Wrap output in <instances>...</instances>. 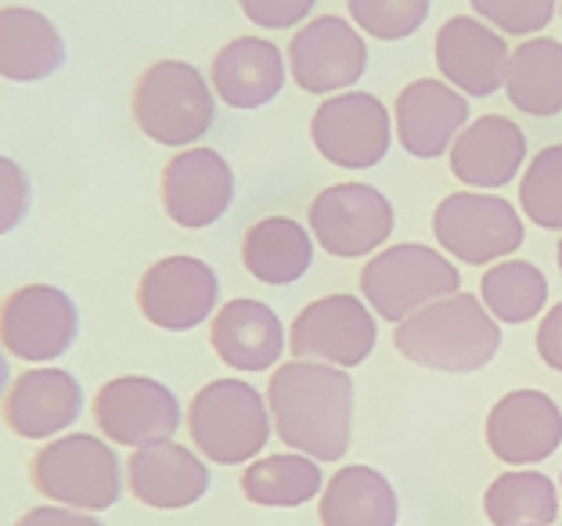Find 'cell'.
Masks as SVG:
<instances>
[{"label": "cell", "instance_id": "e0dca14e", "mask_svg": "<svg viewBox=\"0 0 562 526\" xmlns=\"http://www.w3.org/2000/svg\"><path fill=\"white\" fill-rule=\"evenodd\" d=\"M562 444V412L541 390H513L491 407L487 447L505 466H538Z\"/></svg>", "mask_w": 562, "mask_h": 526}, {"label": "cell", "instance_id": "e575fe53", "mask_svg": "<svg viewBox=\"0 0 562 526\" xmlns=\"http://www.w3.org/2000/svg\"><path fill=\"white\" fill-rule=\"evenodd\" d=\"M241 15L260 30H289L314 11L317 0H238Z\"/></svg>", "mask_w": 562, "mask_h": 526}, {"label": "cell", "instance_id": "603a6c76", "mask_svg": "<svg viewBox=\"0 0 562 526\" xmlns=\"http://www.w3.org/2000/svg\"><path fill=\"white\" fill-rule=\"evenodd\" d=\"M213 94L232 109H263L285 87V58L271 41L238 36L216 51L210 66Z\"/></svg>", "mask_w": 562, "mask_h": 526}, {"label": "cell", "instance_id": "9a60e30c", "mask_svg": "<svg viewBox=\"0 0 562 526\" xmlns=\"http://www.w3.org/2000/svg\"><path fill=\"white\" fill-rule=\"evenodd\" d=\"M235 202V170L213 148H184L162 166V210L177 227L202 231Z\"/></svg>", "mask_w": 562, "mask_h": 526}, {"label": "cell", "instance_id": "44dd1931", "mask_svg": "<svg viewBox=\"0 0 562 526\" xmlns=\"http://www.w3.org/2000/svg\"><path fill=\"white\" fill-rule=\"evenodd\" d=\"M522 159H527V134L508 115H480L451 145V174L480 191L513 184Z\"/></svg>", "mask_w": 562, "mask_h": 526}, {"label": "cell", "instance_id": "8fae6325", "mask_svg": "<svg viewBox=\"0 0 562 526\" xmlns=\"http://www.w3.org/2000/svg\"><path fill=\"white\" fill-rule=\"evenodd\" d=\"M221 303V278L199 256H162L137 281V311L162 332H191Z\"/></svg>", "mask_w": 562, "mask_h": 526}, {"label": "cell", "instance_id": "d6986e66", "mask_svg": "<svg viewBox=\"0 0 562 526\" xmlns=\"http://www.w3.org/2000/svg\"><path fill=\"white\" fill-rule=\"evenodd\" d=\"M126 486L148 508H191L210 491V466L184 444H148L126 458Z\"/></svg>", "mask_w": 562, "mask_h": 526}, {"label": "cell", "instance_id": "7402d4cb", "mask_svg": "<svg viewBox=\"0 0 562 526\" xmlns=\"http://www.w3.org/2000/svg\"><path fill=\"white\" fill-rule=\"evenodd\" d=\"M210 346L227 368L235 371H267L278 365L285 350L281 317L260 300H227L210 321Z\"/></svg>", "mask_w": 562, "mask_h": 526}, {"label": "cell", "instance_id": "5bb4252c", "mask_svg": "<svg viewBox=\"0 0 562 526\" xmlns=\"http://www.w3.org/2000/svg\"><path fill=\"white\" fill-rule=\"evenodd\" d=\"M368 69V44L347 19L306 22L289 44V72L306 94H342Z\"/></svg>", "mask_w": 562, "mask_h": 526}, {"label": "cell", "instance_id": "4dcf8cb0", "mask_svg": "<svg viewBox=\"0 0 562 526\" xmlns=\"http://www.w3.org/2000/svg\"><path fill=\"white\" fill-rule=\"evenodd\" d=\"M519 210L544 231H562V145L533 156L519 181Z\"/></svg>", "mask_w": 562, "mask_h": 526}, {"label": "cell", "instance_id": "7c38bea8", "mask_svg": "<svg viewBox=\"0 0 562 526\" xmlns=\"http://www.w3.org/2000/svg\"><path fill=\"white\" fill-rule=\"evenodd\" d=\"M314 148L331 166L342 170H368L386 159L393 123L386 105L375 94L364 91H342L339 98H325L311 120Z\"/></svg>", "mask_w": 562, "mask_h": 526}, {"label": "cell", "instance_id": "277c9868", "mask_svg": "<svg viewBox=\"0 0 562 526\" xmlns=\"http://www.w3.org/2000/svg\"><path fill=\"white\" fill-rule=\"evenodd\" d=\"M188 436L213 466H246L271 440L267 396L246 379H213L188 404Z\"/></svg>", "mask_w": 562, "mask_h": 526}, {"label": "cell", "instance_id": "d4e9b609", "mask_svg": "<svg viewBox=\"0 0 562 526\" xmlns=\"http://www.w3.org/2000/svg\"><path fill=\"white\" fill-rule=\"evenodd\" d=\"M322 526H397L401 502L393 483L372 466H342L317 502Z\"/></svg>", "mask_w": 562, "mask_h": 526}, {"label": "cell", "instance_id": "f546056e", "mask_svg": "<svg viewBox=\"0 0 562 526\" xmlns=\"http://www.w3.org/2000/svg\"><path fill=\"white\" fill-rule=\"evenodd\" d=\"M480 300L494 321L527 325L548 303V278L530 260H505L491 267L480 281Z\"/></svg>", "mask_w": 562, "mask_h": 526}, {"label": "cell", "instance_id": "4316f807", "mask_svg": "<svg viewBox=\"0 0 562 526\" xmlns=\"http://www.w3.org/2000/svg\"><path fill=\"white\" fill-rule=\"evenodd\" d=\"M505 94L527 115L562 112V44L548 36L522 41L508 58Z\"/></svg>", "mask_w": 562, "mask_h": 526}, {"label": "cell", "instance_id": "3957f363", "mask_svg": "<svg viewBox=\"0 0 562 526\" xmlns=\"http://www.w3.org/2000/svg\"><path fill=\"white\" fill-rule=\"evenodd\" d=\"M126 466L116 447L94 433H66L30 458L33 491L50 505L105 512L120 502Z\"/></svg>", "mask_w": 562, "mask_h": 526}, {"label": "cell", "instance_id": "7a4b0ae2", "mask_svg": "<svg viewBox=\"0 0 562 526\" xmlns=\"http://www.w3.org/2000/svg\"><path fill=\"white\" fill-rule=\"evenodd\" d=\"M393 346L418 368L447 371V376H469L487 368L502 350V328L469 292L437 300L404 317L393 328Z\"/></svg>", "mask_w": 562, "mask_h": 526}, {"label": "cell", "instance_id": "836d02e7", "mask_svg": "<svg viewBox=\"0 0 562 526\" xmlns=\"http://www.w3.org/2000/svg\"><path fill=\"white\" fill-rule=\"evenodd\" d=\"M33 210V181L15 159L0 156V235H11Z\"/></svg>", "mask_w": 562, "mask_h": 526}, {"label": "cell", "instance_id": "ac0fdd59", "mask_svg": "<svg viewBox=\"0 0 562 526\" xmlns=\"http://www.w3.org/2000/svg\"><path fill=\"white\" fill-rule=\"evenodd\" d=\"M508 58L513 51L502 33L483 19H447L437 33V69L454 91L469 98H491L497 87H505Z\"/></svg>", "mask_w": 562, "mask_h": 526}, {"label": "cell", "instance_id": "8d00e7d4", "mask_svg": "<svg viewBox=\"0 0 562 526\" xmlns=\"http://www.w3.org/2000/svg\"><path fill=\"white\" fill-rule=\"evenodd\" d=\"M538 354H541V361L552 371H562V303H555L552 311L544 314V321H541V328H538Z\"/></svg>", "mask_w": 562, "mask_h": 526}, {"label": "cell", "instance_id": "74e56055", "mask_svg": "<svg viewBox=\"0 0 562 526\" xmlns=\"http://www.w3.org/2000/svg\"><path fill=\"white\" fill-rule=\"evenodd\" d=\"M11 357L4 354V346H0V401H4V393H8V387H11V382H15V379H11Z\"/></svg>", "mask_w": 562, "mask_h": 526}, {"label": "cell", "instance_id": "ba28073f", "mask_svg": "<svg viewBox=\"0 0 562 526\" xmlns=\"http://www.w3.org/2000/svg\"><path fill=\"white\" fill-rule=\"evenodd\" d=\"M432 235L454 260L483 267L522 246V216L487 191H454L432 213Z\"/></svg>", "mask_w": 562, "mask_h": 526}, {"label": "cell", "instance_id": "1f68e13d", "mask_svg": "<svg viewBox=\"0 0 562 526\" xmlns=\"http://www.w3.org/2000/svg\"><path fill=\"white\" fill-rule=\"evenodd\" d=\"M432 0H347L353 25L372 41H407L422 30Z\"/></svg>", "mask_w": 562, "mask_h": 526}, {"label": "cell", "instance_id": "ffe728a7", "mask_svg": "<svg viewBox=\"0 0 562 526\" xmlns=\"http://www.w3.org/2000/svg\"><path fill=\"white\" fill-rule=\"evenodd\" d=\"M393 120L401 145L415 159H437L465 131L469 98L443 80H415L401 91Z\"/></svg>", "mask_w": 562, "mask_h": 526}, {"label": "cell", "instance_id": "d590c367", "mask_svg": "<svg viewBox=\"0 0 562 526\" xmlns=\"http://www.w3.org/2000/svg\"><path fill=\"white\" fill-rule=\"evenodd\" d=\"M15 526H105L94 512L66 508V505H36L30 512H22Z\"/></svg>", "mask_w": 562, "mask_h": 526}, {"label": "cell", "instance_id": "484cf974", "mask_svg": "<svg viewBox=\"0 0 562 526\" xmlns=\"http://www.w3.org/2000/svg\"><path fill=\"white\" fill-rule=\"evenodd\" d=\"M314 235L292 216H263L241 238V264L263 286H292L311 271Z\"/></svg>", "mask_w": 562, "mask_h": 526}, {"label": "cell", "instance_id": "f35d334b", "mask_svg": "<svg viewBox=\"0 0 562 526\" xmlns=\"http://www.w3.org/2000/svg\"><path fill=\"white\" fill-rule=\"evenodd\" d=\"M555 256H559V271H562V242H559V249H555Z\"/></svg>", "mask_w": 562, "mask_h": 526}, {"label": "cell", "instance_id": "ab89813d", "mask_svg": "<svg viewBox=\"0 0 562 526\" xmlns=\"http://www.w3.org/2000/svg\"><path fill=\"white\" fill-rule=\"evenodd\" d=\"M559 11H562V0H559Z\"/></svg>", "mask_w": 562, "mask_h": 526}, {"label": "cell", "instance_id": "cb8c5ba5", "mask_svg": "<svg viewBox=\"0 0 562 526\" xmlns=\"http://www.w3.org/2000/svg\"><path fill=\"white\" fill-rule=\"evenodd\" d=\"M66 66V41L44 11L0 8V76L11 83H36Z\"/></svg>", "mask_w": 562, "mask_h": 526}, {"label": "cell", "instance_id": "5b68a950", "mask_svg": "<svg viewBox=\"0 0 562 526\" xmlns=\"http://www.w3.org/2000/svg\"><path fill=\"white\" fill-rule=\"evenodd\" d=\"M131 112L148 141L166 148H188L210 134L216 94L191 61L166 58L137 76Z\"/></svg>", "mask_w": 562, "mask_h": 526}, {"label": "cell", "instance_id": "d6a6232c", "mask_svg": "<svg viewBox=\"0 0 562 526\" xmlns=\"http://www.w3.org/2000/svg\"><path fill=\"white\" fill-rule=\"evenodd\" d=\"M472 11L502 33L533 36L555 19V0H472Z\"/></svg>", "mask_w": 562, "mask_h": 526}, {"label": "cell", "instance_id": "83f0119b", "mask_svg": "<svg viewBox=\"0 0 562 526\" xmlns=\"http://www.w3.org/2000/svg\"><path fill=\"white\" fill-rule=\"evenodd\" d=\"M325 486V472L306 455H267L241 472V494L260 508H300Z\"/></svg>", "mask_w": 562, "mask_h": 526}, {"label": "cell", "instance_id": "52a82bcc", "mask_svg": "<svg viewBox=\"0 0 562 526\" xmlns=\"http://www.w3.org/2000/svg\"><path fill=\"white\" fill-rule=\"evenodd\" d=\"M80 336V311L66 289L33 281L0 300V346L25 365L58 361Z\"/></svg>", "mask_w": 562, "mask_h": 526}, {"label": "cell", "instance_id": "f1b7e54d", "mask_svg": "<svg viewBox=\"0 0 562 526\" xmlns=\"http://www.w3.org/2000/svg\"><path fill=\"white\" fill-rule=\"evenodd\" d=\"M494 526H552L559 516L555 483L544 472H502L483 494Z\"/></svg>", "mask_w": 562, "mask_h": 526}, {"label": "cell", "instance_id": "9c48e42d", "mask_svg": "<svg viewBox=\"0 0 562 526\" xmlns=\"http://www.w3.org/2000/svg\"><path fill=\"white\" fill-rule=\"evenodd\" d=\"M181 401L151 376H116L94 393V426L109 444L148 447L173 440L181 429Z\"/></svg>", "mask_w": 562, "mask_h": 526}, {"label": "cell", "instance_id": "2e32d148", "mask_svg": "<svg viewBox=\"0 0 562 526\" xmlns=\"http://www.w3.org/2000/svg\"><path fill=\"white\" fill-rule=\"evenodd\" d=\"M83 415V387L66 368H30L4 393V426L19 440L47 444Z\"/></svg>", "mask_w": 562, "mask_h": 526}, {"label": "cell", "instance_id": "8992f818", "mask_svg": "<svg viewBox=\"0 0 562 526\" xmlns=\"http://www.w3.org/2000/svg\"><path fill=\"white\" fill-rule=\"evenodd\" d=\"M361 292L379 317L401 325L422 306L462 292V271L443 253L418 246V242H404V246L382 249L364 264Z\"/></svg>", "mask_w": 562, "mask_h": 526}, {"label": "cell", "instance_id": "30bf717a", "mask_svg": "<svg viewBox=\"0 0 562 526\" xmlns=\"http://www.w3.org/2000/svg\"><path fill=\"white\" fill-rule=\"evenodd\" d=\"M379 325L364 300L325 296L306 303L289 328V350L296 361H317L331 368H357L372 357Z\"/></svg>", "mask_w": 562, "mask_h": 526}, {"label": "cell", "instance_id": "4fadbf2b", "mask_svg": "<svg viewBox=\"0 0 562 526\" xmlns=\"http://www.w3.org/2000/svg\"><path fill=\"white\" fill-rule=\"evenodd\" d=\"M311 235L342 260L368 256L393 235V202L372 184H331L311 202Z\"/></svg>", "mask_w": 562, "mask_h": 526}, {"label": "cell", "instance_id": "6da1fadb", "mask_svg": "<svg viewBox=\"0 0 562 526\" xmlns=\"http://www.w3.org/2000/svg\"><path fill=\"white\" fill-rule=\"evenodd\" d=\"M267 407L281 444L314 461H339L353 436V379L342 368L289 361L267 382Z\"/></svg>", "mask_w": 562, "mask_h": 526}]
</instances>
